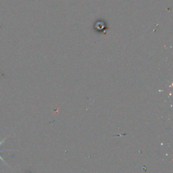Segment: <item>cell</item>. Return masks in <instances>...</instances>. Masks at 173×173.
Instances as JSON below:
<instances>
[{
    "label": "cell",
    "instance_id": "1",
    "mask_svg": "<svg viewBox=\"0 0 173 173\" xmlns=\"http://www.w3.org/2000/svg\"><path fill=\"white\" fill-rule=\"evenodd\" d=\"M6 137H5V138H4L2 141H0V147H1V145L2 144V143H4V142H5V140H6ZM3 151H10V150H9V149H0V152H3ZM0 159H2V160L3 161V162L4 163V164H5V165H8V164L6 162V161L5 160H4V159H3V158L1 156H0Z\"/></svg>",
    "mask_w": 173,
    "mask_h": 173
}]
</instances>
